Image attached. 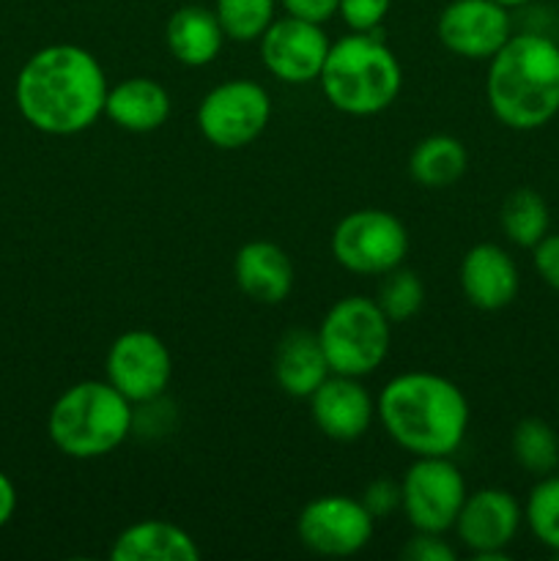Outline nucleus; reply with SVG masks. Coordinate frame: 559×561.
I'll list each match as a JSON object with an SVG mask.
<instances>
[{
    "label": "nucleus",
    "mask_w": 559,
    "mask_h": 561,
    "mask_svg": "<svg viewBox=\"0 0 559 561\" xmlns=\"http://www.w3.org/2000/svg\"><path fill=\"white\" fill-rule=\"evenodd\" d=\"M110 82L104 66L80 44H49L22 64L14 102L27 126L42 135L71 137L104 115Z\"/></svg>",
    "instance_id": "1"
},
{
    "label": "nucleus",
    "mask_w": 559,
    "mask_h": 561,
    "mask_svg": "<svg viewBox=\"0 0 559 561\" xmlns=\"http://www.w3.org/2000/svg\"><path fill=\"white\" fill-rule=\"evenodd\" d=\"M376 420L414 458H453L469 431V403L449 378L409 370L384 383L376 398Z\"/></svg>",
    "instance_id": "2"
},
{
    "label": "nucleus",
    "mask_w": 559,
    "mask_h": 561,
    "mask_svg": "<svg viewBox=\"0 0 559 561\" xmlns=\"http://www.w3.org/2000/svg\"><path fill=\"white\" fill-rule=\"evenodd\" d=\"M486 99L507 129L546 126L559 113V44L535 31L513 33L488 60Z\"/></svg>",
    "instance_id": "3"
},
{
    "label": "nucleus",
    "mask_w": 559,
    "mask_h": 561,
    "mask_svg": "<svg viewBox=\"0 0 559 561\" xmlns=\"http://www.w3.org/2000/svg\"><path fill=\"white\" fill-rule=\"evenodd\" d=\"M318 85L334 110L367 118L392 107L403 85V69L381 33L349 31L329 47Z\"/></svg>",
    "instance_id": "4"
},
{
    "label": "nucleus",
    "mask_w": 559,
    "mask_h": 561,
    "mask_svg": "<svg viewBox=\"0 0 559 561\" xmlns=\"http://www.w3.org/2000/svg\"><path fill=\"white\" fill-rule=\"evenodd\" d=\"M135 431V405L104 378L71 383L47 416L49 442L60 455L96 460L115 453Z\"/></svg>",
    "instance_id": "5"
},
{
    "label": "nucleus",
    "mask_w": 559,
    "mask_h": 561,
    "mask_svg": "<svg viewBox=\"0 0 559 561\" xmlns=\"http://www.w3.org/2000/svg\"><path fill=\"white\" fill-rule=\"evenodd\" d=\"M316 334L332 373L365 378L389 356L392 321L384 316L376 299L343 296L329 307Z\"/></svg>",
    "instance_id": "6"
},
{
    "label": "nucleus",
    "mask_w": 559,
    "mask_h": 561,
    "mask_svg": "<svg viewBox=\"0 0 559 561\" xmlns=\"http://www.w3.org/2000/svg\"><path fill=\"white\" fill-rule=\"evenodd\" d=\"M409 244L406 225L384 208H356L332 230L334 261L362 277H384L403 266Z\"/></svg>",
    "instance_id": "7"
},
{
    "label": "nucleus",
    "mask_w": 559,
    "mask_h": 561,
    "mask_svg": "<svg viewBox=\"0 0 559 561\" xmlns=\"http://www.w3.org/2000/svg\"><path fill=\"white\" fill-rule=\"evenodd\" d=\"M272 121V96L247 77L214 85L197 104V129L208 146L239 151L255 142Z\"/></svg>",
    "instance_id": "8"
},
{
    "label": "nucleus",
    "mask_w": 559,
    "mask_h": 561,
    "mask_svg": "<svg viewBox=\"0 0 559 561\" xmlns=\"http://www.w3.org/2000/svg\"><path fill=\"white\" fill-rule=\"evenodd\" d=\"M466 480L449 455L414 458L400 480V513L414 531L447 535L466 502Z\"/></svg>",
    "instance_id": "9"
},
{
    "label": "nucleus",
    "mask_w": 559,
    "mask_h": 561,
    "mask_svg": "<svg viewBox=\"0 0 559 561\" xmlns=\"http://www.w3.org/2000/svg\"><path fill=\"white\" fill-rule=\"evenodd\" d=\"M104 376L132 405L157 403L173 378V356L159 334L129 329L110 343Z\"/></svg>",
    "instance_id": "10"
},
{
    "label": "nucleus",
    "mask_w": 559,
    "mask_h": 561,
    "mask_svg": "<svg viewBox=\"0 0 559 561\" xmlns=\"http://www.w3.org/2000/svg\"><path fill=\"white\" fill-rule=\"evenodd\" d=\"M376 518L354 496L329 493L301 507L296 518V537L316 557H356L373 540Z\"/></svg>",
    "instance_id": "11"
},
{
    "label": "nucleus",
    "mask_w": 559,
    "mask_h": 561,
    "mask_svg": "<svg viewBox=\"0 0 559 561\" xmlns=\"http://www.w3.org/2000/svg\"><path fill=\"white\" fill-rule=\"evenodd\" d=\"M329 47H332V42H329L323 25L290 14L277 16L266 27V33L258 38L263 66H266L269 75L277 77L285 85L318 82Z\"/></svg>",
    "instance_id": "12"
},
{
    "label": "nucleus",
    "mask_w": 559,
    "mask_h": 561,
    "mask_svg": "<svg viewBox=\"0 0 559 561\" xmlns=\"http://www.w3.org/2000/svg\"><path fill=\"white\" fill-rule=\"evenodd\" d=\"M524 524V507L504 488L466 493L453 531L475 559H507L510 542Z\"/></svg>",
    "instance_id": "13"
},
{
    "label": "nucleus",
    "mask_w": 559,
    "mask_h": 561,
    "mask_svg": "<svg viewBox=\"0 0 559 561\" xmlns=\"http://www.w3.org/2000/svg\"><path fill=\"white\" fill-rule=\"evenodd\" d=\"M436 36L458 58L491 60L513 36V20L497 0H449L436 20Z\"/></svg>",
    "instance_id": "14"
},
{
    "label": "nucleus",
    "mask_w": 559,
    "mask_h": 561,
    "mask_svg": "<svg viewBox=\"0 0 559 561\" xmlns=\"http://www.w3.org/2000/svg\"><path fill=\"white\" fill-rule=\"evenodd\" d=\"M307 400L316 427L332 442H356L376 422V398L367 392L362 378L332 373Z\"/></svg>",
    "instance_id": "15"
},
{
    "label": "nucleus",
    "mask_w": 559,
    "mask_h": 561,
    "mask_svg": "<svg viewBox=\"0 0 559 561\" xmlns=\"http://www.w3.org/2000/svg\"><path fill=\"white\" fill-rule=\"evenodd\" d=\"M458 279L466 301L482 312L504 310L513 305L521 290V274L513 255L491 241L466 250Z\"/></svg>",
    "instance_id": "16"
},
{
    "label": "nucleus",
    "mask_w": 559,
    "mask_h": 561,
    "mask_svg": "<svg viewBox=\"0 0 559 561\" xmlns=\"http://www.w3.org/2000/svg\"><path fill=\"white\" fill-rule=\"evenodd\" d=\"M233 279L247 299L283 305L294 290V263L274 241H247L233 257Z\"/></svg>",
    "instance_id": "17"
},
{
    "label": "nucleus",
    "mask_w": 559,
    "mask_h": 561,
    "mask_svg": "<svg viewBox=\"0 0 559 561\" xmlns=\"http://www.w3.org/2000/svg\"><path fill=\"white\" fill-rule=\"evenodd\" d=\"M173 113V99L168 88L153 77H126L110 85L104 99V115L118 129L132 135H148L168 124Z\"/></svg>",
    "instance_id": "18"
},
{
    "label": "nucleus",
    "mask_w": 559,
    "mask_h": 561,
    "mask_svg": "<svg viewBox=\"0 0 559 561\" xmlns=\"http://www.w3.org/2000/svg\"><path fill=\"white\" fill-rule=\"evenodd\" d=\"M274 381L283 389L288 398L307 400L329 376L327 356H323L318 334L310 329H290L280 337L277 348H274Z\"/></svg>",
    "instance_id": "19"
},
{
    "label": "nucleus",
    "mask_w": 559,
    "mask_h": 561,
    "mask_svg": "<svg viewBox=\"0 0 559 561\" xmlns=\"http://www.w3.org/2000/svg\"><path fill=\"white\" fill-rule=\"evenodd\" d=\"M225 42L228 38H225L217 14L203 3L179 5L164 25V44H168L170 55L190 69H203V66L214 64L217 55L223 53Z\"/></svg>",
    "instance_id": "20"
},
{
    "label": "nucleus",
    "mask_w": 559,
    "mask_h": 561,
    "mask_svg": "<svg viewBox=\"0 0 559 561\" xmlns=\"http://www.w3.org/2000/svg\"><path fill=\"white\" fill-rule=\"evenodd\" d=\"M113 561H197L195 537L170 520L146 518L129 524L110 546Z\"/></svg>",
    "instance_id": "21"
},
{
    "label": "nucleus",
    "mask_w": 559,
    "mask_h": 561,
    "mask_svg": "<svg viewBox=\"0 0 559 561\" xmlns=\"http://www.w3.org/2000/svg\"><path fill=\"white\" fill-rule=\"evenodd\" d=\"M466 168H469V153L453 135L422 137L409 153V175L425 190H447L458 184Z\"/></svg>",
    "instance_id": "22"
},
{
    "label": "nucleus",
    "mask_w": 559,
    "mask_h": 561,
    "mask_svg": "<svg viewBox=\"0 0 559 561\" xmlns=\"http://www.w3.org/2000/svg\"><path fill=\"white\" fill-rule=\"evenodd\" d=\"M499 225L515 247L532 250L551 230V211H548L546 197L532 186H518L502 201Z\"/></svg>",
    "instance_id": "23"
},
{
    "label": "nucleus",
    "mask_w": 559,
    "mask_h": 561,
    "mask_svg": "<svg viewBox=\"0 0 559 561\" xmlns=\"http://www.w3.org/2000/svg\"><path fill=\"white\" fill-rule=\"evenodd\" d=\"M510 449L515 463L529 474L546 477L559 469V436L540 416H526L515 425Z\"/></svg>",
    "instance_id": "24"
},
{
    "label": "nucleus",
    "mask_w": 559,
    "mask_h": 561,
    "mask_svg": "<svg viewBox=\"0 0 559 561\" xmlns=\"http://www.w3.org/2000/svg\"><path fill=\"white\" fill-rule=\"evenodd\" d=\"M280 0H214V14L228 42L252 44L277 20Z\"/></svg>",
    "instance_id": "25"
},
{
    "label": "nucleus",
    "mask_w": 559,
    "mask_h": 561,
    "mask_svg": "<svg viewBox=\"0 0 559 561\" xmlns=\"http://www.w3.org/2000/svg\"><path fill=\"white\" fill-rule=\"evenodd\" d=\"M524 520L543 548L559 553V474H546L537 480L526 496Z\"/></svg>",
    "instance_id": "26"
},
{
    "label": "nucleus",
    "mask_w": 559,
    "mask_h": 561,
    "mask_svg": "<svg viewBox=\"0 0 559 561\" xmlns=\"http://www.w3.org/2000/svg\"><path fill=\"white\" fill-rule=\"evenodd\" d=\"M376 301L392 323L411 321L422 310V305H425V285H422L420 274L398 266L384 274Z\"/></svg>",
    "instance_id": "27"
},
{
    "label": "nucleus",
    "mask_w": 559,
    "mask_h": 561,
    "mask_svg": "<svg viewBox=\"0 0 559 561\" xmlns=\"http://www.w3.org/2000/svg\"><path fill=\"white\" fill-rule=\"evenodd\" d=\"M389 9H392V0H340L338 16L349 31L370 33L384 25Z\"/></svg>",
    "instance_id": "28"
},
{
    "label": "nucleus",
    "mask_w": 559,
    "mask_h": 561,
    "mask_svg": "<svg viewBox=\"0 0 559 561\" xmlns=\"http://www.w3.org/2000/svg\"><path fill=\"white\" fill-rule=\"evenodd\" d=\"M360 502L365 504V510L376 520L387 518V515L398 513L400 510V482L389 480V477H378V480L367 482Z\"/></svg>",
    "instance_id": "29"
},
{
    "label": "nucleus",
    "mask_w": 559,
    "mask_h": 561,
    "mask_svg": "<svg viewBox=\"0 0 559 561\" xmlns=\"http://www.w3.org/2000/svg\"><path fill=\"white\" fill-rule=\"evenodd\" d=\"M403 559L409 561H455V548L444 540V535H431V531H417L403 546Z\"/></svg>",
    "instance_id": "30"
},
{
    "label": "nucleus",
    "mask_w": 559,
    "mask_h": 561,
    "mask_svg": "<svg viewBox=\"0 0 559 561\" xmlns=\"http://www.w3.org/2000/svg\"><path fill=\"white\" fill-rule=\"evenodd\" d=\"M532 263L543 283L559 294V233L548 230L535 247H532Z\"/></svg>",
    "instance_id": "31"
},
{
    "label": "nucleus",
    "mask_w": 559,
    "mask_h": 561,
    "mask_svg": "<svg viewBox=\"0 0 559 561\" xmlns=\"http://www.w3.org/2000/svg\"><path fill=\"white\" fill-rule=\"evenodd\" d=\"M338 3L340 0H280L285 14L299 16V20L307 22H318V25L338 16Z\"/></svg>",
    "instance_id": "32"
},
{
    "label": "nucleus",
    "mask_w": 559,
    "mask_h": 561,
    "mask_svg": "<svg viewBox=\"0 0 559 561\" xmlns=\"http://www.w3.org/2000/svg\"><path fill=\"white\" fill-rule=\"evenodd\" d=\"M16 513V488L5 471H0V529L14 518Z\"/></svg>",
    "instance_id": "33"
},
{
    "label": "nucleus",
    "mask_w": 559,
    "mask_h": 561,
    "mask_svg": "<svg viewBox=\"0 0 559 561\" xmlns=\"http://www.w3.org/2000/svg\"><path fill=\"white\" fill-rule=\"evenodd\" d=\"M499 5H504V9H524V5H529V3H535V0H497Z\"/></svg>",
    "instance_id": "34"
},
{
    "label": "nucleus",
    "mask_w": 559,
    "mask_h": 561,
    "mask_svg": "<svg viewBox=\"0 0 559 561\" xmlns=\"http://www.w3.org/2000/svg\"><path fill=\"white\" fill-rule=\"evenodd\" d=\"M184 3H201V0H184Z\"/></svg>",
    "instance_id": "35"
}]
</instances>
